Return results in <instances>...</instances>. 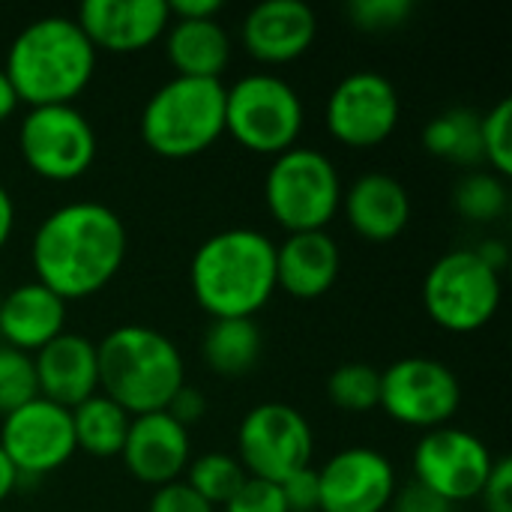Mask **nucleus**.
<instances>
[{"label":"nucleus","mask_w":512,"mask_h":512,"mask_svg":"<svg viewBox=\"0 0 512 512\" xmlns=\"http://www.w3.org/2000/svg\"><path fill=\"white\" fill-rule=\"evenodd\" d=\"M75 21L96 54H138L165 36L171 12L165 0H87Z\"/></svg>","instance_id":"16"},{"label":"nucleus","mask_w":512,"mask_h":512,"mask_svg":"<svg viewBox=\"0 0 512 512\" xmlns=\"http://www.w3.org/2000/svg\"><path fill=\"white\" fill-rule=\"evenodd\" d=\"M120 459L141 486H168L180 480L192 462L189 429H183L168 411L132 417Z\"/></svg>","instance_id":"17"},{"label":"nucleus","mask_w":512,"mask_h":512,"mask_svg":"<svg viewBox=\"0 0 512 512\" xmlns=\"http://www.w3.org/2000/svg\"><path fill=\"white\" fill-rule=\"evenodd\" d=\"M132 417L111 402L108 396L96 393L78 408H72V432L75 447L93 459H117L123 453Z\"/></svg>","instance_id":"25"},{"label":"nucleus","mask_w":512,"mask_h":512,"mask_svg":"<svg viewBox=\"0 0 512 512\" xmlns=\"http://www.w3.org/2000/svg\"><path fill=\"white\" fill-rule=\"evenodd\" d=\"M18 483H21V477H18L15 465L9 462V456H6L3 447H0V504L9 501V495L18 489Z\"/></svg>","instance_id":"42"},{"label":"nucleus","mask_w":512,"mask_h":512,"mask_svg":"<svg viewBox=\"0 0 512 512\" xmlns=\"http://www.w3.org/2000/svg\"><path fill=\"white\" fill-rule=\"evenodd\" d=\"M345 12L357 30L387 33V30L402 27L414 15V3L411 0H351Z\"/></svg>","instance_id":"32"},{"label":"nucleus","mask_w":512,"mask_h":512,"mask_svg":"<svg viewBox=\"0 0 512 512\" xmlns=\"http://www.w3.org/2000/svg\"><path fill=\"white\" fill-rule=\"evenodd\" d=\"M129 252L123 219L99 201H69L51 210L30 243L36 282L60 300H87L105 291Z\"/></svg>","instance_id":"1"},{"label":"nucleus","mask_w":512,"mask_h":512,"mask_svg":"<svg viewBox=\"0 0 512 512\" xmlns=\"http://www.w3.org/2000/svg\"><path fill=\"white\" fill-rule=\"evenodd\" d=\"M306 126L300 93L273 72H252L225 87V132L249 153L279 156Z\"/></svg>","instance_id":"7"},{"label":"nucleus","mask_w":512,"mask_h":512,"mask_svg":"<svg viewBox=\"0 0 512 512\" xmlns=\"http://www.w3.org/2000/svg\"><path fill=\"white\" fill-rule=\"evenodd\" d=\"M36 372L33 357L15 348L0 345V417L12 414L15 408L36 399Z\"/></svg>","instance_id":"31"},{"label":"nucleus","mask_w":512,"mask_h":512,"mask_svg":"<svg viewBox=\"0 0 512 512\" xmlns=\"http://www.w3.org/2000/svg\"><path fill=\"white\" fill-rule=\"evenodd\" d=\"M165 57L180 78L222 81V72L231 63V36L219 18L207 21H180L171 18L165 30Z\"/></svg>","instance_id":"23"},{"label":"nucleus","mask_w":512,"mask_h":512,"mask_svg":"<svg viewBox=\"0 0 512 512\" xmlns=\"http://www.w3.org/2000/svg\"><path fill=\"white\" fill-rule=\"evenodd\" d=\"M480 144H483V162H489V171L498 177L512 174V102L501 99L495 108L480 114Z\"/></svg>","instance_id":"30"},{"label":"nucleus","mask_w":512,"mask_h":512,"mask_svg":"<svg viewBox=\"0 0 512 512\" xmlns=\"http://www.w3.org/2000/svg\"><path fill=\"white\" fill-rule=\"evenodd\" d=\"M288 512H318V468H303L279 483Z\"/></svg>","instance_id":"35"},{"label":"nucleus","mask_w":512,"mask_h":512,"mask_svg":"<svg viewBox=\"0 0 512 512\" xmlns=\"http://www.w3.org/2000/svg\"><path fill=\"white\" fill-rule=\"evenodd\" d=\"M342 270L339 243L327 231L288 234L276 246V291L297 300L324 297Z\"/></svg>","instance_id":"21"},{"label":"nucleus","mask_w":512,"mask_h":512,"mask_svg":"<svg viewBox=\"0 0 512 512\" xmlns=\"http://www.w3.org/2000/svg\"><path fill=\"white\" fill-rule=\"evenodd\" d=\"M396 489V468L381 450L348 447L318 471V512H387Z\"/></svg>","instance_id":"15"},{"label":"nucleus","mask_w":512,"mask_h":512,"mask_svg":"<svg viewBox=\"0 0 512 512\" xmlns=\"http://www.w3.org/2000/svg\"><path fill=\"white\" fill-rule=\"evenodd\" d=\"M3 72L27 108L75 105L96 72V48L75 18L45 15L9 45Z\"/></svg>","instance_id":"3"},{"label":"nucleus","mask_w":512,"mask_h":512,"mask_svg":"<svg viewBox=\"0 0 512 512\" xmlns=\"http://www.w3.org/2000/svg\"><path fill=\"white\" fill-rule=\"evenodd\" d=\"M423 147L453 165L474 168L483 162L480 114L474 108H450L432 117L423 129Z\"/></svg>","instance_id":"26"},{"label":"nucleus","mask_w":512,"mask_h":512,"mask_svg":"<svg viewBox=\"0 0 512 512\" xmlns=\"http://www.w3.org/2000/svg\"><path fill=\"white\" fill-rule=\"evenodd\" d=\"M225 512H288L279 483L246 477V483L231 495V501L222 507Z\"/></svg>","instance_id":"33"},{"label":"nucleus","mask_w":512,"mask_h":512,"mask_svg":"<svg viewBox=\"0 0 512 512\" xmlns=\"http://www.w3.org/2000/svg\"><path fill=\"white\" fill-rule=\"evenodd\" d=\"M186 483L210 504V507H225L231 495L246 483V471L231 453H204L195 456L186 468Z\"/></svg>","instance_id":"28"},{"label":"nucleus","mask_w":512,"mask_h":512,"mask_svg":"<svg viewBox=\"0 0 512 512\" xmlns=\"http://www.w3.org/2000/svg\"><path fill=\"white\" fill-rule=\"evenodd\" d=\"M18 150L36 177L72 183L96 162V132L75 105H42L21 117Z\"/></svg>","instance_id":"10"},{"label":"nucleus","mask_w":512,"mask_h":512,"mask_svg":"<svg viewBox=\"0 0 512 512\" xmlns=\"http://www.w3.org/2000/svg\"><path fill=\"white\" fill-rule=\"evenodd\" d=\"M399 114L402 102L396 84L375 69L345 75L330 90L324 108L327 132L351 150H372L384 144L396 132Z\"/></svg>","instance_id":"12"},{"label":"nucleus","mask_w":512,"mask_h":512,"mask_svg":"<svg viewBox=\"0 0 512 512\" xmlns=\"http://www.w3.org/2000/svg\"><path fill=\"white\" fill-rule=\"evenodd\" d=\"M342 192L333 159L300 144L279 153L264 177V204L288 234L327 231L342 210Z\"/></svg>","instance_id":"6"},{"label":"nucleus","mask_w":512,"mask_h":512,"mask_svg":"<svg viewBox=\"0 0 512 512\" xmlns=\"http://www.w3.org/2000/svg\"><path fill=\"white\" fill-rule=\"evenodd\" d=\"M99 393L117 402L129 417L165 411L186 384L180 348L147 324L114 327L99 345Z\"/></svg>","instance_id":"4"},{"label":"nucleus","mask_w":512,"mask_h":512,"mask_svg":"<svg viewBox=\"0 0 512 512\" xmlns=\"http://www.w3.org/2000/svg\"><path fill=\"white\" fill-rule=\"evenodd\" d=\"M201 357L210 372L222 378H240L255 369L261 357V327L255 324V318L210 321L201 339Z\"/></svg>","instance_id":"24"},{"label":"nucleus","mask_w":512,"mask_h":512,"mask_svg":"<svg viewBox=\"0 0 512 512\" xmlns=\"http://www.w3.org/2000/svg\"><path fill=\"white\" fill-rule=\"evenodd\" d=\"M327 396L345 414H369L381 405V372L366 363H345L327 378Z\"/></svg>","instance_id":"29"},{"label":"nucleus","mask_w":512,"mask_h":512,"mask_svg":"<svg viewBox=\"0 0 512 512\" xmlns=\"http://www.w3.org/2000/svg\"><path fill=\"white\" fill-rule=\"evenodd\" d=\"M462 405V384L432 357H402L381 372V411L411 429H441Z\"/></svg>","instance_id":"11"},{"label":"nucleus","mask_w":512,"mask_h":512,"mask_svg":"<svg viewBox=\"0 0 512 512\" xmlns=\"http://www.w3.org/2000/svg\"><path fill=\"white\" fill-rule=\"evenodd\" d=\"M0 447L21 480H39L60 471L75 453L72 411L36 396L0 423Z\"/></svg>","instance_id":"14"},{"label":"nucleus","mask_w":512,"mask_h":512,"mask_svg":"<svg viewBox=\"0 0 512 512\" xmlns=\"http://www.w3.org/2000/svg\"><path fill=\"white\" fill-rule=\"evenodd\" d=\"M387 512H450V504H444L435 492L411 480L408 486L396 489Z\"/></svg>","instance_id":"37"},{"label":"nucleus","mask_w":512,"mask_h":512,"mask_svg":"<svg viewBox=\"0 0 512 512\" xmlns=\"http://www.w3.org/2000/svg\"><path fill=\"white\" fill-rule=\"evenodd\" d=\"M492 270H504V264H507V258H510V252H507V246L501 243V240H486V243H480L477 249H474Z\"/></svg>","instance_id":"41"},{"label":"nucleus","mask_w":512,"mask_h":512,"mask_svg":"<svg viewBox=\"0 0 512 512\" xmlns=\"http://www.w3.org/2000/svg\"><path fill=\"white\" fill-rule=\"evenodd\" d=\"M141 141L162 159H192L225 135V84L174 75L144 102Z\"/></svg>","instance_id":"5"},{"label":"nucleus","mask_w":512,"mask_h":512,"mask_svg":"<svg viewBox=\"0 0 512 512\" xmlns=\"http://www.w3.org/2000/svg\"><path fill=\"white\" fill-rule=\"evenodd\" d=\"M18 105H21V102H18V96H15V90H12V84H9L3 66H0V123H6V120L15 114Z\"/></svg>","instance_id":"43"},{"label":"nucleus","mask_w":512,"mask_h":512,"mask_svg":"<svg viewBox=\"0 0 512 512\" xmlns=\"http://www.w3.org/2000/svg\"><path fill=\"white\" fill-rule=\"evenodd\" d=\"M315 435L309 420L285 402L249 408L237 426V462L246 477L282 483L312 465Z\"/></svg>","instance_id":"9"},{"label":"nucleus","mask_w":512,"mask_h":512,"mask_svg":"<svg viewBox=\"0 0 512 512\" xmlns=\"http://www.w3.org/2000/svg\"><path fill=\"white\" fill-rule=\"evenodd\" d=\"M147 512H216V507H210L186 480H174L153 489Z\"/></svg>","instance_id":"34"},{"label":"nucleus","mask_w":512,"mask_h":512,"mask_svg":"<svg viewBox=\"0 0 512 512\" xmlns=\"http://www.w3.org/2000/svg\"><path fill=\"white\" fill-rule=\"evenodd\" d=\"M12 231H15V201H12L9 189L0 183V249L9 243Z\"/></svg>","instance_id":"40"},{"label":"nucleus","mask_w":512,"mask_h":512,"mask_svg":"<svg viewBox=\"0 0 512 512\" xmlns=\"http://www.w3.org/2000/svg\"><path fill=\"white\" fill-rule=\"evenodd\" d=\"M318 36V18L303 0H264L240 24V42L249 57L267 66L300 60Z\"/></svg>","instance_id":"18"},{"label":"nucleus","mask_w":512,"mask_h":512,"mask_svg":"<svg viewBox=\"0 0 512 512\" xmlns=\"http://www.w3.org/2000/svg\"><path fill=\"white\" fill-rule=\"evenodd\" d=\"M171 18L180 21H207V18H219L222 3L219 0H174L168 3Z\"/></svg>","instance_id":"39"},{"label":"nucleus","mask_w":512,"mask_h":512,"mask_svg":"<svg viewBox=\"0 0 512 512\" xmlns=\"http://www.w3.org/2000/svg\"><path fill=\"white\" fill-rule=\"evenodd\" d=\"M483 510L486 512H512V462L507 456H498L489 480L480 492Z\"/></svg>","instance_id":"36"},{"label":"nucleus","mask_w":512,"mask_h":512,"mask_svg":"<svg viewBox=\"0 0 512 512\" xmlns=\"http://www.w3.org/2000/svg\"><path fill=\"white\" fill-rule=\"evenodd\" d=\"M60 333H66V300L51 294L36 279L15 285L0 300V339L6 348L33 357Z\"/></svg>","instance_id":"22"},{"label":"nucleus","mask_w":512,"mask_h":512,"mask_svg":"<svg viewBox=\"0 0 512 512\" xmlns=\"http://www.w3.org/2000/svg\"><path fill=\"white\" fill-rule=\"evenodd\" d=\"M195 303L219 318H255L276 294V243L255 228L207 237L189 261Z\"/></svg>","instance_id":"2"},{"label":"nucleus","mask_w":512,"mask_h":512,"mask_svg":"<svg viewBox=\"0 0 512 512\" xmlns=\"http://www.w3.org/2000/svg\"><path fill=\"white\" fill-rule=\"evenodd\" d=\"M492 465L495 456L483 438L456 426L423 432L414 447V480L450 507L480 498Z\"/></svg>","instance_id":"13"},{"label":"nucleus","mask_w":512,"mask_h":512,"mask_svg":"<svg viewBox=\"0 0 512 512\" xmlns=\"http://www.w3.org/2000/svg\"><path fill=\"white\" fill-rule=\"evenodd\" d=\"M342 210L357 237L393 243L411 222V195L393 174L369 171L342 192Z\"/></svg>","instance_id":"20"},{"label":"nucleus","mask_w":512,"mask_h":512,"mask_svg":"<svg viewBox=\"0 0 512 512\" xmlns=\"http://www.w3.org/2000/svg\"><path fill=\"white\" fill-rule=\"evenodd\" d=\"M33 372L39 396L72 411L99 393L96 342L81 333H60L33 354Z\"/></svg>","instance_id":"19"},{"label":"nucleus","mask_w":512,"mask_h":512,"mask_svg":"<svg viewBox=\"0 0 512 512\" xmlns=\"http://www.w3.org/2000/svg\"><path fill=\"white\" fill-rule=\"evenodd\" d=\"M507 204H510L507 180L498 177L495 171H468L453 189L456 213L477 225L498 222L507 213Z\"/></svg>","instance_id":"27"},{"label":"nucleus","mask_w":512,"mask_h":512,"mask_svg":"<svg viewBox=\"0 0 512 512\" xmlns=\"http://www.w3.org/2000/svg\"><path fill=\"white\" fill-rule=\"evenodd\" d=\"M165 411H168L183 429H189V426H195V423L207 414V396H204L198 387L183 384V387L174 393V399L168 402Z\"/></svg>","instance_id":"38"},{"label":"nucleus","mask_w":512,"mask_h":512,"mask_svg":"<svg viewBox=\"0 0 512 512\" xmlns=\"http://www.w3.org/2000/svg\"><path fill=\"white\" fill-rule=\"evenodd\" d=\"M423 306L432 324L447 333L483 330L501 306V273L492 270L474 249L441 255L423 282Z\"/></svg>","instance_id":"8"}]
</instances>
